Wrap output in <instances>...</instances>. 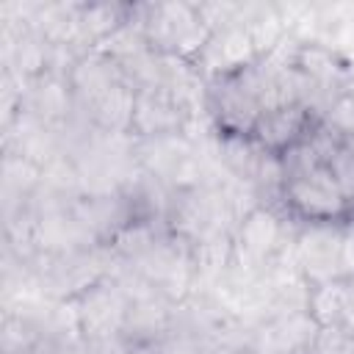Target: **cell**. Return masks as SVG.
Here are the masks:
<instances>
[{"label":"cell","mask_w":354,"mask_h":354,"mask_svg":"<svg viewBox=\"0 0 354 354\" xmlns=\"http://www.w3.org/2000/svg\"><path fill=\"white\" fill-rule=\"evenodd\" d=\"M127 296L119 285H94L77 304V324L94 343L113 340L127 321Z\"/></svg>","instance_id":"1"},{"label":"cell","mask_w":354,"mask_h":354,"mask_svg":"<svg viewBox=\"0 0 354 354\" xmlns=\"http://www.w3.org/2000/svg\"><path fill=\"white\" fill-rule=\"evenodd\" d=\"M279 241V221L274 213L254 207L249 216L241 218L238 243H232V266H238L246 274H254V266H260Z\"/></svg>","instance_id":"2"},{"label":"cell","mask_w":354,"mask_h":354,"mask_svg":"<svg viewBox=\"0 0 354 354\" xmlns=\"http://www.w3.org/2000/svg\"><path fill=\"white\" fill-rule=\"evenodd\" d=\"M340 246H343V235L326 227H313L296 241V263L318 285L337 279L340 277Z\"/></svg>","instance_id":"3"},{"label":"cell","mask_w":354,"mask_h":354,"mask_svg":"<svg viewBox=\"0 0 354 354\" xmlns=\"http://www.w3.org/2000/svg\"><path fill=\"white\" fill-rule=\"evenodd\" d=\"M288 194L310 216H332L343 205V194L332 180L329 166H315L304 174H296L288 183Z\"/></svg>","instance_id":"4"},{"label":"cell","mask_w":354,"mask_h":354,"mask_svg":"<svg viewBox=\"0 0 354 354\" xmlns=\"http://www.w3.org/2000/svg\"><path fill=\"white\" fill-rule=\"evenodd\" d=\"M315 335L318 324L310 318V313L282 315L260 332V348L263 354H310Z\"/></svg>","instance_id":"5"},{"label":"cell","mask_w":354,"mask_h":354,"mask_svg":"<svg viewBox=\"0 0 354 354\" xmlns=\"http://www.w3.org/2000/svg\"><path fill=\"white\" fill-rule=\"evenodd\" d=\"M254 41L249 36V28H238V25H227L213 41L205 44V58L213 61V66L227 69V66H241L249 64L254 55Z\"/></svg>","instance_id":"6"},{"label":"cell","mask_w":354,"mask_h":354,"mask_svg":"<svg viewBox=\"0 0 354 354\" xmlns=\"http://www.w3.org/2000/svg\"><path fill=\"white\" fill-rule=\"evenodd\" d=\"M301 122H304V111L296 102H290L274 111H263L254 130L266 147H285L296 138V133L301 130Z\"/></svg>","instance_id":"7"},{"label":"cell","mask_w":354,"mask_h":354,"mask_svg":"<svg viewBox=\"0 0 354 354\" xmlns=\"http://www.w3.org/2000/svg\"><path fill=\"white\" fill-rule=\"evenodd\" d=\"M94 119L102 130L119 133L127 124H133V105H136V94L133 88H127L124 83L111 86L102 97H97L94 102Z\"/></svg>","instance_id":"8"},{"label":"cell","mask_w":354,"mask_h":354,"mask_svg":"<svg viewBox=\"0 0 354 354\" xmlns=\"http://www.w3.org/2000/svg\"><path fill=\"white\" fill-rule=\"evenodd\" d=\"M343 310H346V282L329 279V282H321L318 288L310 290L307 313L318 326L343 324Z\"/></svg>","instance_id":"9"},{"label":"cell","mask_w":354,"mask_h":354,"mask_svg":"<svg viewBox=\"0 0 354 354\" xmlns=\"http://www.w3.org/2000/svg\"><path fill=\"white\" fill-rule=\"evenodd\" d=\"M299 66H301V72H304L313 83H332V80L340 75L337 61H335L332 53L324 50V47H301V53H299Z\"/></svg>","instance_id":"10"},{"label":"cell","mask_w":354,"mask_h":354,"mask_svg":"<svg viewBox=\"0 0 354 354\" xmlns=\"http://www.w3.org/2000/svg\"><path fill=\"white\" fill-rule=\"evenodd\" d=\"M310 354H354V332H348L343 324L318 326Z\"/></svg>","instance_id":"11"},{"label":"cell","mask_w":354,"mask_h":354,"mask_svg":"<svg viewBox=\"0 0 354 354\" xmlns=\"http://www.w3.org/2000/svg\"><path fill=\"white\" fill-rule=\"evenodd\" d=\"M33 102H36V108H39L41 116L53 119V116H61L66 111V91H64V86L58 80L44 77L33 88Z\"/></svg>","instance_id":"12"},{"label":"cell","mask_w":354,"mask_h":354,"mask_svg":"<svg viewBox=\"0 0 354 354\" xmlns=\"http://www.w3.org/2000/svg\"><path fill=\"white\" fill-rule=\"evenodd\" d=\"M326 166H329V171H332V180L337 183L343 199H346V196H354V149H351L348 144H343V147L337 149V155H335Z\"/></svg>","instance_id":"13"},{"label":"cell","mask_w":354,"mask_h":354,"mask_svg":"<svg viewBox=\"0 0 354 354\" xmlns=\"http://www.w3.org/2000/svg\"><path fill=\"white\" fill-rule=\"evenodd\" d=\"M39 180V169H36V163L33 160H28V158H6V185L8 188H19V191H25V188H30L33 183Z\"/></svg>","instance_id":"14"},{"label":"cell","mask_w":354,"mask_h":354,"mask_svg":"<svg viewBox=\"0 0 354 354\" xmlns=\"http://www.w3.org/2000/svg\"><path fill=\"white\" fill-rule=\"evenodd\" d=\"M152 354H194V346H191V340H185V337H171V340L160 343Z\"/></svg>","instance_id":"15"},{"label":"cell","mask_w":354,"mask_h":354,"mask_svg":"<svg viewBox=\"0 0 354 354\" xmlns=\"http://www.w3.org/2000/svg\"><path fill=\"white\" fill-rule=\"evenodd\" d=\"M343 326H354V282L346 285V310H343Z\"/></svg>","instance_id":"16"},{"label":"cell","mask_w":354,"mask_h":354,"mask_svg":"<svg viewBox=\"0 0 354 354\" xmlns=\"http://www.w3.org/2000/svg\"><path fill=\"white\" fill-rule=\"evenodd\" d=\"M218 354H232V351H218Z\"/></svg>","instance_id":"17"}]
</instances>
